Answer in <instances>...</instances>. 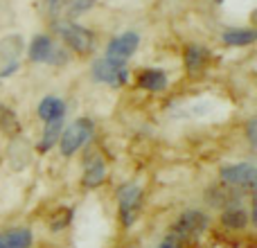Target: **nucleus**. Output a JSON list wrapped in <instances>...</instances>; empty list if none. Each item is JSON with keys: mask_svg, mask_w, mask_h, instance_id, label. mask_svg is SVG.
Wrapping results in <instances>:
<instances>
[{"mask_svg": "<svg viewBox=\"0 0 257 248\" xmlns=\"http://www.w3.org/2000/svg\"><path fill=\"white\" fill-rule=\"evenodd\" d=\"M217 3H223V0H217Z\"/></svg>", "mask_w": 257, "mask_h": 248, "instance_id": "nucleus-26", "label": "nucleus"}, {"mask_svg": "<svg viewBox=\"0 0 257 248\" xmlns=\"http://www.w3.org/2000/svg\"><path fill=\"white\" fill-rule=\"evenodd\" d=\"M205 59H208V52H205L201 45H190V48L185 50V66H187V70H192V72L201 70V68H203V63H205Z\"/></svg>", "mask_w": 257, "mask_h": 248, "instance_id": "nucleus-19", "label": "nucleus"}, {"mask_svg": "<svg viewBox=\"0 0 257 248\" xmlns=\"http://www.w3.org/2000/svg\"><path fill=\"white\" fill-rule=\"evenodd\" d=\"M0 131L7 133V136H18V133H21V122H18V115L12 111V108H7V106L0 108Z\"/></svg>", "mask_w": 257, "mask_h": 248, "instance_id": "nucleus-18", "label": "nucleus"}, {"mask_svg": "<svg viewBox=\"0 0 257 248\" xmlns=\"http://www.w3.org/2000/svg\"><path fill=\"white\" fill-rule=\"evenodd\" d=\"M221 181H226L228 185L237 187V190L250 192L255 187V167L250 163H239V165H226L219 172Z\"/></svg>", "mask_w": 257, "mask_h": 248, "instance_id": "nucleus-6", "label": "nucleus"}, {"mask_svg": "<svg viewBox=\"0 0 257 248\" xmlns=\"http://www.w3.org/2000/svg\"><path fill=\"white\" fill-rule=\"evenodd\" d=\"M248 138H250V140L255 138V122H250V124H248Z\"/></svg>", "mask_w": 257, "mask_h": 248, "instance_id": "nucleus-25", "label": "nucleus"}, {"mask_svg": "<svg viewBox=\"0 0 257 248\" xmlns=\"http://www.w3.org/2000/svg\"><path fill=\"white\" fill-rule=\"evenodd\" d=\"M95 136V122L90 117H79L77 122H72L70 127H66L59 136V151L63 156H75L77 151H81L90 142V138Z\"/></svg>", "mask_w": 257, "mask_h": 248, "instance_id": "nucleus-2", "label": "nucleus"}, {"mask_svg": "<svg viewBox=\"0 0 257 248\" xmlns=\"http://www.w3.org/2000/svg\"><path fill=\"white\" fill-rule=\"evenodd\" d=\"M208 228V217L199 210H187L178 217L176 226H174V239L178 241H190L196 239L201 232Z\"/></svg>", "mask_w": 257, "mask_h": 248, "instance_id": "nucleus-5", "label": "nucleus"}, {"mask_svg": "<svg viewBox=\"0 0 257 248\" xmlns=\"http://www.w3.org/2000/svg\"><path fill=\"white\" fill-rule=\"evenodd\" d=\"M18 66H21V61H7V63L3 66V70H0V79H3V77L14 75V72L18 70Z\"/></svg>", "mask_w": 257, "mask_h": 248, "instance_id": "nucleus-23", "label": "nucleus"}, {"mask_svg": "<svg viewBox=\"0 0 257 248\" xmlns=\"http://www.w3.org/2000/svg\"><path fill=\"white\" fill-rule=\"evenodd\" d=\"M93 79L99 84H106L111 88H120L128 81V68L124 59H113V57H102L93 61Z\"/></svg>", "mask_w": 257, "mask_h": 248, "instance_id": "nucleus-3", "label": "nucleus"}, {"mask_svg": "<svg viewBox=\"0 0 257 248\" xmlns=\"http://www.w3.org/2000/svg\"><path fill=\"white\" fill-rule=\"evenodd\" d=\"M106 178V163L102 160V156L97 151L90 149L84 158V176H81V185L93 190V187L102 185Z\"/></svg>", "mask_w": 257, "mask_h": 248, "instance_id": "nucleus-7", "label": "nucleus"}, {"mask_svg": "<svg viewBox=\"0 0 257 248\" xmlns=\"http://www.w3.org/2000/svg\"><path fill=\"white\" fill-rule=\"evenodd\" d=\"M54 32L66 43V48L77 52L79 57H86V54H90L95 50V34L88 27L79 25V23L59 18V21H54Z\"/></svg>", "mask_w": 257, "mask_h": 248, "instance_id": "nucleus-1", "label": "nucleus"}, {"mask_svg": "<svg viewBox=\"0 0 257 248\" xmlns=\"http://www.w3.org/2000/svg\"><path fill=\"white\" fill-rule=\"evenodd\" d=\"M117 205H120V221L124 228H131L136 223L142 208V192L138 185H122L117 190Z\"/></svg>", "mask_w": 257, "mask_h": 248, "instance_id": "nucleus-4", "label": "nucleus"}, {"mask_svg": "<svg viewBox=\"0 0 257 248\" xmlns=\"http://www.w3.org/2000/svg\"><path fill=\"white\" fill-rule=\"evenodd\" d=\"M138 86L147 93H160V90L167 88V75L158 68H147L138 75Z\"/></svg>", "mask_w": 257, "mask_h": 248, "instance_id": "nucleus-11", "label": "nucleus"}, {"mask_svg": "<svg viewBox=\"0 0 257 248\" xmlns=\"http://www.w3.org/2000/svg\"><path fill=\"white\" fill-rule=\"evenodd\" d=\"M34 237L30 228H9L0 232V248H30Z\"/></svg>", "mask_w": 257, "mask_h": 248, "instance_id": "nucleus-10", "label": "nucleus"}, {"mask_svg": "<svg viewBox=\"0 0 257 248\" xmlns=\"http://www.w3.org/2000/svg\"><path fill=\"white\" fill-rule=\"evenodd\" d=\"M61 131H63V117L45 122V129H43V133H41V140H39V145H36V151H39V154H48V151L59 142Z\"/></svg>", "mask_w": 257, "mask_h": 248, "instance_id": "nucleus-13", "label": "nucleus"}, {"mask_svg": "<svg viewBox=\"0 0 257 248\" xmlns=\"http://www.w3.org/2000/svg\"><path fill=\"white\" fill-rule=\"evenodd\" d=\"M221 39L230 48H244V45L255 43V32L253 30H228V32H223Z\"/></svg>", "mask_w": 257, "mask_h": 248, "instance_id": "nucleus-17", "label": "nucleus"}, {"mask_svg": "<svg viewBox=\"0 0 257 248\" xmlns=\"http://www.w3.org/2000/svg\"><path fill=\"white\" fill-rule=\"evenodd\" d=\"M158 248H176V244H174V239H165Z\"/></svg>", "mask_w": 257, "mask_h": 248, "instance_id": "nucleus-24", "label": "nucleus"}, {"mask_svg": "<svg viewBox=\"0 0 257 248\" xmlns=\"http://www.w3.org/2000/svg\"><path fill=\"white\" fill-rule=\"evenodd\" d=\"M140 48V36L136 32H124V34H117L108 41L106 45V57H113V59H126L133 57Z\"/></svg>", "mask_w": 257, "mask_h": 248, "instance_id": "nucleus-8", "label": "nucleus"}, {"mask_svg": "<svg viewBox=\"0 0 257 248\" xmlns=\"http://www.w3.org/2000/svg\"><path fill=\"white\" fill-rule=\"evenodd\" d=\"M66 61H68L66 50H57V48L52 50V54H50V59H48V63H54V66H57V63H66Z\"/></svg>", "mask_w": 257, "mask_h": 248, "instance_id": "nucleus-22", "label": "nucleus"}, {"mask_svg": "<svg viewBox=\"0 0 257 248\" xmlns=\"http://www.w3.org/2000/svg\"><path fill=\"white\" fill-rule=\"evenodd\" d=\"M70 221H72V210L61 205V208H57L52 212V217H50V230L59 232V230H63V228L70 226Z\"/></svg>", "mask_w": 257, "mask_h": 248, "instance_id": "nucleus-20", "label": "nucleus"}, {"mask_svg": "<svg viewBox=\"0 0 257 248\" xmlns=\"http://www.w3.org/2000/svg\"><path fill=\"white\" fill-rule=\"evenodd\" d=\"M39 117L43 122L57 120V117H66V102L61 97H54V95H48L39 102V108H36Z\"/></svg>", "mask_w": 257, "mask_h": 248, "instance_id": "nucleus-12", "label": "nucleus"}, {"mask_svg": "<svg viewBox=\"0 0 257 248\" xmlns=\"http://www.w3.org/2000/svg\"><path fill=\"white\" fill-rule=\"evenodd\" d=\"M41 5H43L45 14H48V16H52L54 21H59V18H61V12H59L61 0H41Z\"/></svg>", "mask_w": 257, "mask_h": 248, "instance_id": "nucleus-21", "label": "nucleus"}, {"mask_svg": "<svg viewBox=\"0 0 257 248\" xmlns=\"http://www.w3.org/2000/svg\"><path fill=\"white\" fill-rule=\"evenodd\" d=\"M52 50H54V41L48 34H36L32 39L30 48H27V57H30L32 63H48Z\"/></svg>", "mask_w": 257, "mask_h": 248, "instance_id": "nucleus-9", "label": "nucleus"}, {"mask_svg": "<svg viewBox=\"0 0 257 248\" xmlns=\"http://www.w3.org/2000/svg\"><path fill=\"white\" fill-rule=\"evenodd\" d=\"M221 223L228 230H244V228L248 226V212H246L244 208L232 205V208H228L226 212L221 214Z\"/></svg>", "mask_w": 257, "mask_h": 248, "instance_id": "nucleus-16", "label": "nucleus"}, {"mask_svg": "<svg viewBox=\"0 0 257 248\" xmlns=\"http://www.w3.org/2000/svg\"><path fill=\"white\" fill-rule=\"evenodd\" d=\"M21 52H23V39L21 36L12 34V36H5V39L0 41V61L3 63L18 61Z\"/></svg>", "mask_w": 257, "mask_h": 248, "instance_id": "nucleus-15", "label": "nucleus"}, {"mask_svg": "<svg viewBox=\"0 0 257 248\" xmlns=\"http://www.w3.org/2000/svg\"><path fill=\"white\" fill-rule=\"evenodd\" d=\"M93 7H95V0H61L59 12H61V18H66V21H75V18L88 14Z\"/></svg>", "mask_w": 257, "mask_h": 248, "instance_id": "nucleus-14", "label": "nucleus"}]
</instances>
